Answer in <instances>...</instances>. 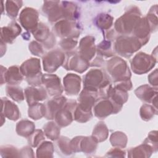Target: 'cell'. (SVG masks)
<instances>
[{"label": "cell", "mask_w": 158, "mask_h": 158, "mask_svg": "<svg viewBox=\"0 0 158 158\" xmlns=\"http://www.w3.org/2000/svg\"><path fill=\"white\" fill-rule=\"evenodd\" d=\"M29 108L28 115L34 120L41 118L46 114V107L42 104L37 103Z\"/></svg>", "instance_id": "27"}, {"label": "cell", "mask_w": 158, "mask_h": 158, "mask_svg": "<svg viewBox=\"0 0 158 158\" xmlns=\"http://www.w3.org/2000/svg\"><path fill=\"white\" fill-rule=\"evenodd\" d=\"M55 30L57 35L60 36H78L80 33L76 24L67 20L57 23Z\"/></svg>", "instance_id": "10"}, {"label": "cell", "mask_w": 158, "mask_h": 158, "mask_svg": "<svg viewBox=\"0 0 158 158\" xmlns=\"http://www.w3.org/2000/svg\"><path fill=\"white\" fill-rule=\"evenodd\" d=\"M25 95L28 105L31 106L36 104L39 101H42L46 98V91L41 88L39 89L28 87L25 90Z\"/></svg>", "instance_id": "15"}, {"label": "cell", "mask_w": 158, "mask_h": 158, "mask_svg": "<svg viewBox=\"0 0 158 158\" xmlns=\"http://www.w3.org/2000/svg\"><path fill=\"white\" fill-rule=\"evenodd\" d=\"M156 63L153 57L148 54L139 52L137 54L131 62L133 70L138 74L146 73L152 68Z\"/></svg>", "instance_id": "4"}, {"label": "cell", "mask_w": 158, "mask_h": 158, "mask_svg": "<svg viewBox=\"0 0 158 158\" xmlns=\"http://www.w3.org/2000/svg\"><path fill=\"white\" fill-rule=\"evenodd\" d=\"M110 142L112 146L120 148L125 147L127 144V136L121 132H115L110 136Z\"/></svg>", "instance_id": "29"}, {"label": "cell", "mask_w": 158, "mask_h": 158, "mask_svg": "<svg viewBox=\"0 0 158 158\" xmlns=\"http://www.w3.org/2000/svg\"><path fill=\"white\" fill-rule=\"evenodd\" d=\"M77 43V41H74L72 39H65L60 42V46L65 50H70L74 48Z\"/></svg>", "instance_id": "36"}, {"label": "cell", "mask_w": 158, "mask_h": 158, "mask_svg": "<svg viewBox=\"0 0 158 158\" xmlns=\"http://www.w3.org/2000/svg\"><path fill=\"white\" fill-rule=\"evenodd\" d=\"M67 70H74L80 73H82L83 71L86 70L88 67L89 66L88 61L83 58L81 56L77 54H72L70 60H67L66 63L65 64Z\"/></svg>", "instance_id": "13"}, {"label": "cell", "mask_w": 158, "mask_h": 158, "mask_svg": "<svg viewBox=\"0 0 158 158\" xmlns=\"http://www.w3.org/2000/svg\"><path fill=\"white\" fill-rule=\"evenodd\" d=\"M6 7H7V14H9V16L13 17L17 16L19 6H17L15 4V5L14 4H10V5L9 4V5H8L7 4Z\"/></svg>", "instance_id": "38"}, {"label": "cell", "mask_w": 158, "mask_h": 158, "mask_svg": "<svg viewBox=\"0 0 158 158\" xmlns=\"http://www.w3.org/2000/svg\"><path fill=\"white\" fill-rule=\"evenodd\" d=\"M107 70L115 81L129 80L130 77V72L126 62L117 57L108 62Z\"/></svg>", "instance_id": "2"}, {"label": "cell", "mask_w": 158, "mask_h": 158, "mask_svg": "<svg viewBox=\"0 0 158 158\" xmlns=\"http://www.w3.org/2000/svg\"><path fill=\"white\" fill-rule=\"evenodd\" d=\"M94 115L99 118H103L111 113H115L114 105L109 100L104 99L100 101L94 108Z\"/></svg>", "instance_id": "16"}, {"label": "cell", "mask_w": 158, "mask_h": 158, "mask_svg": "<svg viewBox=\"0 0 158 158\" xmlns=\"http://www.w3.org/2000/svg\"><path fill=\"white\" fill-rule=\"evenodd\" d=\"M80 77L73 73H69L64 78L65 90L68 94L75 95L80 89Z\"/></svg>", "instance_id": "12"}, {"label": "cell", "mask_w": 158, "mask_h": 158, "mask_svg": "<svg viewBox=\"0 0 158 158\" xmlns=\"http://www.w3.org/2000/svg\"><path fill=\"white\" fill-rule=\"evenodd\" d=\"M107 156L110 157H125V152L120 150V148H115L108 152Z\"/></svg>", "instance_id": "39"}, {"label": "cell", "mask_w": 158, "mask_h": 158, "mask_svg": "<svg viewBox=\"0 0 158 158\" xmlns=\"http://www.w3.org/2000/svg\"><path fill=\"white\" fill-rule=\"evenodd\" d=\"M53 144L51 142L42 143L36 151L37 157H52L53 154Z\"/></svg>", "instance_id": "25"}, {"label": "cell", "mask_w": 158, "mask_h": 158, "mask_svg": "<svg viewBox=\"0 0 158 158\" xmlns=\"http://www.w3.org/2000/svg\"><path fill=\"white\" fill-rule=\"evenodd\" d=\"M154 149L149 144L144 143L142 145L133 148L128 151L130 157H149L152 154Z\"/></svg>", "instance_id": "19"}, {"label": "cell", "mask_w": 158, "mask_h": 158, "mask_svg": "<svg viewBox=\"0 0 158 158\" xmlns=\"http://www.w3.org/2000/svg\"><path fill=\"white\" fill-rule=\"evenodd\" d=\"M139 18L137 15L131 14H125L118 19L115 23V28L117 31L120 33H130L135 26L139 21Z\"/></svg>", "instance_id": "7"}, {"label": "cell", "mask_w": 158, "mask_h": 158, "mask_svg": "<svg viewBox=\"0 0 158 158\" xmlns=\"http://www.w3.org/2000/svg\"><path fill=\"white\" fill-rule=\"evenodd\" d=\"M66 103V98L61 96L49 101L47 103L46 108V115L47 119H53L56 113L63 108Z\"/></svg>", "instance_id": "14"}, {"label": "cell", "mask_w": 158, "mask_h": 158, "mask_svg": "<svg viewBox=\"0 0 158 158\" xmlns=\"http://www.w3.org/2000/svg\"><path fill=\"white\" fill-rule=\"evenodd\" d=\"M33 33L36 40L43 42L47 40L46 39L50 37V31L48 27L41 23L38 24L36 28L33 30Z\"/></svg>", "instance_id": "26"}, {"label": "cell", "mask_w": 158, "mask_h": 158, "mask_svg": "<svg viewBox=\"0 0 158 158\" xmlns=\"http://www.w3.org/2000/svg\"><path fill=\"white\" fill-rule=\"evenodd\" d=\"M64 60V54L59 51H52L47 54L43 58L44 70L52 72L62 64Z\"/></svg>", "instance_id": "6"}, {"label": "cell", "mask_w": 158, "mask_h": 158, "mask_svg": "<svg viewBox=\"0 0 158 158\" xmlns=\"http://www.w3.org/2000/svg\"><path fill=\"white\" fill-rule=\"evenodd\" d=\"M20 69L17 66L10 67L5 72V81L10 85H17L20 83L23 79L20 72Z\"/></svg>", "instance_id": "20"}, {"label": "cell", "mask_w": 158, "mask_h": 158, "mask_svg": "<svg viewBox=\"0 0 158 158\" xmlns=\"http://www.w3.org/2000/svg\"><path fill=\"white\" fill-rule=\"evenodd\" d=\"M136 95L140 98V99L150 102L152 98H154V96H157V89L154 90L152 88L150 87L148 85H143L138 88L135 90Z\"/></svg>", "instance_id": "21"}, {"label": "cell", "mask_w": 158, "mask_h": 158, "mask_svg": "<svg viewBox=\"0 0 158 158\" xmlns=\"http://www.w3.org/2000/svg\"><path fill=\"white\" fill-rule=\"evenodd\" d=\"M104 79V76L101 70L93 69L87 73L83 80L84 87L86 89L96 91L98 88H101L109 81Z\"/></svg>", "instance_id": "5"}, {"label": "cell", "mask_w": 158, "mask_h": 158, "mask_svg": "<svg viewBox=\"0 0 158 158\" xmlns=\"http://www.w3.org/2000/svg\"><path fill=\"white\" fill-rule=\"evenodd\" d=\"M1 153L2 157H19L18 150L12 146H2L1 148Z\"/></svg>", "instance_id": "35"}, {"label": "cell", "mask_w": 158, "mask_h": 158, "mask_svg": "<svg viewBox=\"0 0 158 158\" xmlns=\"http://www.w3.org/2000/svg\"><path fill=\"white\" fill-rule=\"evenodd\" d=\"M55 118L57 125L61 127L67 126L72 122L73 119L72 110L71 109H69L66 103L64 105V107L56 113Z\"/></svg>", "instance_id": "18"}, {"label": "cell", "mask_w": 158, "mask_h": 158, "mask_svg": "<svg viewBox=\"0 0 158 158\" xmlns=\"http://www.w3.org/2000/svg\"><path fill=\"white\" fill-rule=\"evenodd\" d=\"M6 92L9 96L16 101L19 102L24 99L22 90L19 87L7 86L6 87Z\"/></svg>", "instance_id": "30"}, {"label": "cell", "mask_w": 158, "mask_h": 158, "mask_svg": "<svg viewBox=\"0 0 158 158\" xmlns=\"http://www.w3.org/2000/svg\"><path fill=\"white\" fill-rule=\"evenodd\" d=\"M20 70L23 75L27 77L29 84L39 86L42 83V75L40 71V62L39 59L31 58L23 63Z\"/></svg>", "instance_id": "1"}, {"label": "cell", "mask_w": 158, "mask_h": 158, "mask_svg": "<svg viewBox=\"0 0 158 158\" xmlns=\"http://www.w3.org/2000/svg\"><path fill=\"white\" fill-rule=\"evenodd\" d=\"M57 143L58 147L64 154L70 155L73 152L70 147V143L69 142V139H67V138L62 137Z\"/></svg>", "instance_id": "32"}, {"label": "cell", "mask_w": 158, "mask_h": 158, "mask_svg": "<svg viewBox=\"0 0 158 158\" xmlns=\"http://www.w3.org/2000/svg\"><path fill=\"white\" fill-rule=\"evenodd\" d=\"M22 26L27 30H33L37 27L38 13L31 8L24 9L19 17Z\"/></svg>", "instance_id": "8"}, {"label": "cell", "mask_w": 158, "mask_h": 158, "mask_svg": "<svg viewBox=\"0 0 158 158\" xmlns=\"http://www.w3.org/2000/svg\"><path fill=\"white\" fill-rule=\"evenodd\" d=\"M142 45L138 38L133 37H119L115 45V50L121 55L128 57L136 51Z\"/></svg>", "instance_id": "3"}, {"label": "cell", "mask_w": 158, "mask_h": 158, "mask_svg": "<svg viewBox=\"0 0 158 158\" xmlns=\"http://www.w3.org/2000/svg\"><path fill=\"white\" fill-rule=\"evenodd\" d=\"M21 32V28L16 22H12L7 27L1 28V40L12 43L17 36Z\"/></svg>", "instance_id": "17"}, {"label": "cell", "mask_w": 158, "mask_h": 158, "mask_svg": "<svg viewBox=\"0 0 158 158\" xmlns=\"http://www.w3.org/2000/svg\"><path fill=\"white\" fill-rule=\"evenodd\" d=\"M35 125L33 122L28 120H22L17 125V132L22 136H27L34 131Z\"/></svg>", "instance_id": "23"}, {"label": "cell", "mask_w": 158, "mask_h": 158, "mask_svg": "<svg viewBox=\"0 0 158 158\" xmlns=\"http://www.w3.org/2000/svg\"><path fill=\"white\" fill-rule=\"evenodd\" d=\"M29 48L30 49H35L34 50L31 51V52L36 56H41L43 54V49L41 47V46L36 43V41H32L30 43V45L29 46Z\"/></svg>", "instance_id": "37"}, {"label": "cell", "mask_w": 158, "mask_h": 158, "mask_svg": "<svg viewBox=\"0 0 158 158\" xmlns=\"http://www.w3.org/2000/svg\"><path fill=\"white\" fill-rule=\"evenodd\" d=\"M108 135V130L106 126L102 122L98 123V124L95 127L93 133V138L97 142H101L104 141Z\"/></svg>", "instance_id": "24"}, {"label": "cell", "mask_w": 158, "mask_h": 158, "mask_svg": "<svg viewBox=\"0 0 158 158\" xmlns=\"http://www.w3.org/2000/svg\"><path fill=\"white\" fill-rule=\"evenodd\" d=\"M154 112V107L148 104H144L141 108L140 115L143 120H148L153 116Z\"/></svg>", "instance_id": "34"}, {"label": "cell", "mask_w": 158, "mask_h": 158, "mask_svg": "<svg viewBox=\"0 0 158 158\" xmlns=\"http://www.w3.org/2000/svg\"><path fill=\"white\" fill-rule=\"evenodd\" d=\"M42 83L51 96L58 95L62 93V89L59 78L55 75L46 74L42 76Z\"/></svg>", "instance_id": "9"}, {"label": "cell", "mask_w": 158, "mask_h": 158, "mask_svg": "<svg viewBox=\"0 0 158 158\" xmlns=\"http://www.w3.org/2000/svg\"><path fill=\"white\" fill-rule=\"evenodd\" d=\"M112 23V17L107 14H102L98 16V19L97 20V25L101 28L107 29L109 28Z\"/></svg>", "instance_id": "31"}, {"label": "cell", "mask_w": 158, "mask_h": 158, "mask_svg": "<svg viewBox=\"0 0 158 158\" xmlns=\"http://www.w3.org/2000/svg\"><path fill=\"white\" fill-rule=\"evenodd\" d=\"M45 135L48 138L52 140L57 139L60 133V128L55 124L54 122L47 123L44 126Z\"/></svg>", "instance_id": "28"}, {"label": "cell", "mask_w": 158, "mask_h": 158, "mask_svg": "<svg viewBox=\"0 0 158 158\" xmlns=\"http://www.w3.org/2000/svg\"><path fill=\"white\" fill-rule=\"evenodd\" d=\"M44 137L42 131L37 130L31 133V137L28 139V143L33 147H36L39 143L44 140Z\"/></svg>", "instance_id": "33"}, {"label": "cell", "mask_w": 158, "mask_h": 158, "mask_svg": "<svg viewBox=\"0 0 158 158\" xmlns=\"http://www.w3.org/2000/svg\"><path fill=\"white\" fill-rule=\"evenodd\" d=\"M80 56L86 60H90L94 55V38L91 36H86L80 41Z\"/></svg>", "instance_id": "11"}, {"label": "cell", "mask_w": 158, "mask_h": 158, "mask_svg": "<svg viewBox=\"0 0 158 158\" xmlns=\"http://www.w3.org/2000/svg\"><path fill=\"white\" fill-rule=\"evenodd\" d=\"M2 104L4 106V108L2 107V111L4 110V115L7 118L13 120H16L19 118L20 112L15 104L7 100L6 98H5L4 104L2 102Z\"/></svg>", "instance_id": "22"}]
</instances>
